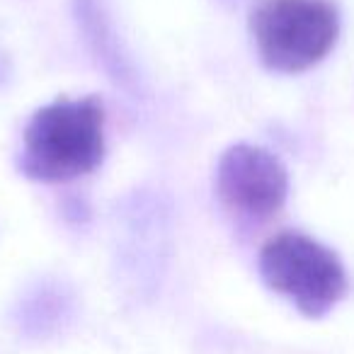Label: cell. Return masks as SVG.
Returning a JSON list of instances; mask_svg holds the SVG:
<instances>
[{
  "label": "cell",
  "mask_w": 354,
  "mask_h": 354,
  "mask_svg": "<svg viewBox=\"0 0 354 354\" xmlns=\"http://www.w3.org/2000/svg\"><path fill=\"white\" fill-rule=\"evenodd\" d=\"M104 158V107L97 97L56 100L22 133L20 170L39 183H68Z\"/></svg>",
  "instance_id": "1"
},
{
  "label": "cell",
  "mask_w": 354,
  "mask_h": 354,
  "mask_svg": "<svg viewBox=\"0 0 354 354\" xmlns=\"http://www.w3.org/2000/svg\"><path fill=\"white\" fill-rule=\"evenodd\" d=\"M262 64L277 73H301L330 54L339 17L328 0H265L250 22Z\"/></svg>",
  "instance_id": "2"
},
{
  "label": "cell",
  "mask_w": 354,
  "mask_h": 354,
  "mask_svg": "<svg viewBox=\"0 0 354 354\" xmlns=\"http://www.w3.org/2000/svg\"><path fill=\"white\" fill-rule=\"evenodd\" d=\"M260 274L308 318H323L344 299L347 272L330 248L301 233H279L260 250Z\"/></svg>",
  "instance_id": "3"
},
{
  "label": "cell",
  "mask_w": 354,
  "mask_h": 354,
  "mask_svg": "<svg viewBox=\"0 0 354 354\" xmlns=\"http://www.w3.org/2000/svg\"><path fill=\"white\" fill-rule=\"evenodd\" d=\"M216 194L231 214L248 221H267L286 202L289 172L274 153L238 143L221 156Z\"/></svg>",
  "instance_id": "4"
}]
</instances>
